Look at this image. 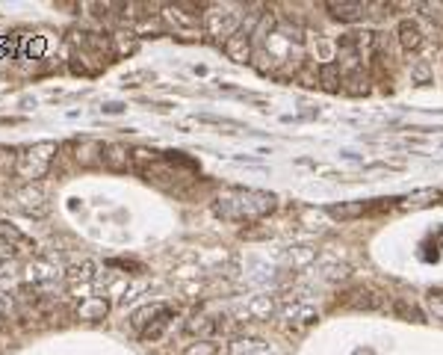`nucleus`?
I'll list each match as a JSON object with an SVG mask.
<instances>
[{
  "label": "nucleus",
  "instance_id": "1",
  "mask_svg": "<svg viewBox=\"0 0 443 355\" xmlns=\"http://www.w3.org/2000/svg\"><path fill=\"white\" fill-rule=\"evenodd\" d=\"M275 195L260 190H228L216 199V213L234 222H257L275 210Z\"/></svg>",
  "mask_w": 443,
  "mask_h": 355
},
{
  "label": "nucleus",
  "instance_id": "2",
  "mask_svg": "<svg viewBox=\"0 0 443 355\" xmlns=\"http://www.w3.org/2000/svg\"><path fill=\"white\" fill-rule=\"evenodd\" d=\"M53 157H56V145L53 143H38V145H30L18 154V178H24V181H38V178H45L53 166Z\"/></svg>",
  "mask_w": 443,
  "mask_h": 355
},
{
  "label": "nucleus",
  "instance_id": "3",
  "mask_svg": "<svg viewBox=\"0 0 443 355\" xmlns=\"http://www.w3.org/2000/svg\"><path fill=\"white\" fill-rule=\"evenodd\" d=\"M12 205L27 213V216H42L48 210V202H45V190L38 187V184H27L21 187L18 192H12Z\"/></svg>",
  "mask_w": 443,
  "mask_h": 355
},
{
  "label": "nucleus",
  "instance_id": "4",
  "mask_svg": "<svg viewBox=\"0 0 443 355\" xmlns=\"http://www.w3.org/2000/svg\"><path fill=\"white\" fill-rule=\"evenodd\" d=\"M343 305L355 308V311H378L381 305H385V296H381L378 290H372V287H355V290L346 293Z\"/></svg>",
  "mask_w": 443,
  "mask_h": 355
},
{
  "label": "nucleus",
  "instance_id": "5",
  "mask_svg": "<svg viewBox=\"0 0 443 355\" xmlns=\"http://www.w3.org/2000/svg\"><path fill=\"white\" fill-rule=\"evenodd\" d=\"M222 48H225L228 59H234V63H249L251 59V36H249V30H236L231 38L222 42Z\"/></svg>",
  "mask_w": 443,
  "mask_h": 355
},
{
  "label": "nucleus",
  "instance_id": "6",
  "mask_svg": "<svg viewBox=\"0 0 443 355\" xmlns=\"http://www.w3.org/2000/svg\"><path fill=\"white\" fill-rule=\"evenodd\" d=\"M204 24H207V33L216 36V38H231V36L236 33V27H239L236 15H231V12L222 15V9L207 12V21H204Z\"/></svg>",
  "mask_w": 443,
  "mask_h": 355
},
{
  "label": "nucleus",
  "instance_id": "7",
  "mask_svg": "<svg viewBox=\"0 0 443 355\" xmlns=\"http://www.w3.org/2000/svg\"><path fill=\"white\" fill-rule=\"evenodd\" d=\"M74 314L80 320H86V323H98V320H104L110 314V302L104 299V296H86L83 302H77Z\"/></svg>",
  "mask_w": 443,
  "mask_h": 355
},
{
  "label": "nucleus",
  "instance_id": "8",
  "mask_svg": "<svg viewBox=\"0 0 443 355\" xmlns=\"http://www.w3.org/2000/svg\"><path fill=\"white\" fill-rule=\"evenodd\" d=\"M100 163H104L107 169H113V172H125V169L133 166V157H130V151L125 145L110 143V145H100Z\"/></svg>",
  "mask_w": 443,
  "mask_h": 355
},
{
  "label": "nucleus",
  "instance_id": "9",
  "mask_svg": "<svg viewBox=\"0 0 443 355\" xmlns=\"http://www.w3.org/2000/svg\"><path fill=\"white\" fill-rule=\"evenodd\" d=\"M325 9L331 12V18H337V21H360L370 6L367 4H352V0H331V4H325Z\"/></svg>",
  "mask_w": 443,
  "mask_h": 355
},
{
  "label": "nucleus",
  "instance_id": "10",
  "mask_svg": "<svg viewBox=\"0 0 443 355\" xmlns=\"http://www.w3.org/2000/svg\"><path fill=\"white\" fill-rule=\"evenodd\" d=\"M231 323H219V320H213V317H192L189 323H187V331L189 334H198L201 341H210L216 331H225Z\"/></svg>",
  "mask_w": 443,
  "mask_h": 355
},
{
  "label": "nucleus",
  "instance_id": "11",
  "mask_svg": "<svg viewBox=\"0 0 443 355\" xmlns=\"http://www.w3.org/2000/svg\"><path fill=\"white\" fill-rule=\"evenodd\" d=\"M396 36H399V45L405 51H419L422 48V30H419L417 21H408V18H405V21H399Z\"/></svg>",
  "mask_w": 443,
  "mask_h": 355
},
{
  "label": "nucleus",
  "instance_id": "12",
  "mask_svg": "<svg viewBox=\"0 0 443 355\" xmlns=\"http://www.w3.org/2000/svg\"><path fill=\"white\" fill-rule=\"evenodd\" d=\"M343 81H346V74H343V68H340L337 63H322L319 66V83L325 86L328 92H340V89H343Z\"/></svg>",
  "mask_w": 443,
  "mask_h": 355
},
{
  "label": "nucleus",
  "instance_id": "13",
  "mask_svg": "<svg viewBox=\"0 0 443 355\" xmlns=\"http://www.w3.org/2000/svg\"><path fill=\"white\" fill-rule=\"evenodd\" d=\"M328 213L334 216V220H340V222H352V220H358V216H364V213H367V205H364V202L331 205V207H328Z\"/></svg>",
  "mask_w": 443,
  "mask_h": 355
},
{
  "label": "nucleus",
  "instance_id": "14",
  "mask_svg": "<svg viewBox=\"0 0 443 355\" xmlns=\"http://www.w3.org/2000/svg\"><path fill=\"white\" fill-rule=\"evenodd\" d=\"M66 282L68 284H89V282H95V264L92 261L71 264L68 272H66Z\"/></svg>",
  "mask_w": 443,
  "mask_h": 355
},
{
  "label": "nucleus",
  "instance_id": "15",
  "mask_svg": "<svg viewBox=\"0 0 443 355\" xmlns=\"http://www.w3.org/2000/svg\"><path fill=\"white\" fill-rule=\"evenodd\" d=\"M169 320H172V308H163V311H160V314H157V317L151 320V326H145V331H142V334H139V338H142V341H157V338H160V334H163V331H166Z\"/></svg>",
  "mask_w": 443,
  "mask_h": 355
},
{
  "label": "nucleus",
  "instance_id": "16",
  "mask_svg": "<svg viewBox=\"0 0 443 355\" xmlns=\"http://www.w3.org/2000/svg\"><path fill=\"white\" fill-rule=\"evenodd\" d=\"M166 305H145V308H139L136 314H133V317H130V326L139 331V334H142L145 331V326H151V320L157 317V314L160 311H163Z\"/></svg>",
  "mask_w": 443,
  "mask_h": 355
},
{
  "label": "nucleus",
  "instance_id": "17",
  "mask_svg": "<svg viewBox=\"0 0 443 355\" xmlns=\"http://www.w3.org/2000/svg\"><path fill=\"white\" fill-rule=\"evenodd\" d=\"M163 18H166V21H169L172 27H177V30H189V27L198 24V18H187L184 12H180V6H166Z\"/></svg>",
  "mask_w": 443,
  "mask_h": 355
},
{
  "label": "nucleus",
  "instance_id": "18",
  "mask_svg": "<svg viewBox=\"0 0 443 355\" xmlns=\"http://www.w3.org/2000/svg\"><path fill=\"white\" fill-rule=\"evenodd\" d=\"M393 311L399 314L402 320H414V323H422V320H426V317H422V311H419L414 302H408V299H396V302H393Z\"/></svg>",
  "mask_w": 443,
  "mask_h": 355
},
{
  "label": "nucleus",
  "instance_id": "19",
  "mask_svg": "<svg viewBox=\"0 0 443 355\" xmlns=\"http://www.w3.org/2000/svg\"><path fill=\"white\" fill-rule=\"evenodd\" d=\"M434 199H440V190H419V192H411L408 195V207H426L429 202H434Z\"/></svg>",
  "mask_w": 443,
  "mask_h": 355
},
{
  "label": "nucleus",
  "instance_id": "20",
  "mask_svg": "<svg viewBox=\"0 0 443 355\" xmlns=\"http://www.w3.org/2000/svg\"><path fill=\"white\" fill-rule=\"evenodd\" d=\"M18 249H24V246H18L15 240H9V237L0 234V264H9L18 258Z\"/></svg>",
  "mask_w": 443,
  "mask_h": 355
},
{
  "label": "nucleus",
  "instance_id": "21",
  "mask_svg": "<svg viewBox=\"0 0 443 355\" xmlns=\"http://www.w3.org/2000/svg\"><path fill=\"white\" fill-rule=\"evenodd\" d=\"M219 349H216V344L213 341H195V344H189L187 346V352L184 355H216Z\"/></svg>",
  "mask_w": 443,
  "mask_h": 355
},
{
  "label": "nucleus",
  "instance_id": "22",
  "mask_svg": "<svg viewBox=\"0 0 443 355\" xmlns=\"http://www.w3.org/2000/svg\"><path fill=\"white\" fill-rule=\"evenodd\" d=\"M18 166V154L12 148H0V175L4 172H12Z\"/></svg>",
  "mask_w": 443,
  "mask_h": 355
},
{
  "label": "nucleus",
  "instance_id": "23",
  "mask_svg": "<svg viewBox=\"0 0 443 355\" xmlns=\"http://www.w3.org/2000/svg\"><path fill=\"white\" fill-rule=\"evenodd\" d=\"M429 305H432V311H434V317L443 320V293H440V290H434V293L429 296Z\"/></svg>",
  "mask_w": 443,
  "mask_h": 355
},
{
  "label": "nucleus",
  "instance_id": "24",
  "mask_svg": "<svg viewBox=\"0 0 443 355\" xmlns=\"http://www.w3.org/2000/svg\"><path fill=\"white\" fill-rule=\"evenodd\" d=\"M414 77H417V83H426V81H429V66H426V63H419L417 71H414Z\"/></svg>",
  "mask_w": 443,
  "mask_h": 355
}]
</instances>
